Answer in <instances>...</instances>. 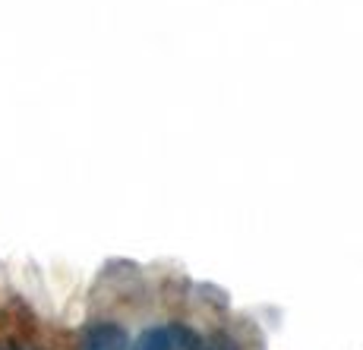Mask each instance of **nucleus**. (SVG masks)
<instances>
[{
  "instance_id": "1",
  "label": "nucleus",
  "mask_w": 363,
  "mask_h": 350,
  "mask_svg": "<svg viewBox=\"0 0 363 350\" xmlns=\"http://www.w3.org/2000/svg\"><path fill=\"white\" fill-rule=\"evenodd\" d=\"M202 341L193 328L171 322V325H155L136 338L133 350H199Z\"/></svg>"
},
{
  "instance_id": "2",
  "label": "nucleus",
  "mask_w": 363,
  "mask_h": 350,
  "mask_svg": "<svg viewBox=\"0 0 363 350\" xmlns=\"http://www.w3.org/2000/svg\"><path fill=\"white\" fill-rule=\"evenodd\" d=\"M79 350H130V338L114 322H95L82 334Z\"/></svg>"
},
{
  "instance_id": "3",
  "label": "nucleus",
  "mask_w": 363,
  "mask_h": 350,
  "mask_svg": "<svg viewBox=\"0 0 363 350\" xmlns=\"http://www.w3.org/2000/svg\"><path fill=\"white\" fill-rule=\"evenodd\" d=\"M199 350H240V344H237L234 338H228V334H215V338H208Z\"/></svg>"
},
{
  "instance_id": "4",
  "label": "nucleus",
  "mask_w": 363,
  "mask_h": 350,
  "mask_svg": "<svg viewBox=\"0 0 363 350\" xmlns=\"http://www.w3.org/2000/svg\"><path fill=\"white\" fill-rule=\"evenodd\" d=\"M0 350H38V347H29V344H19V341L4 338V341H0Z\"/></svg>"
}]
</instances>
